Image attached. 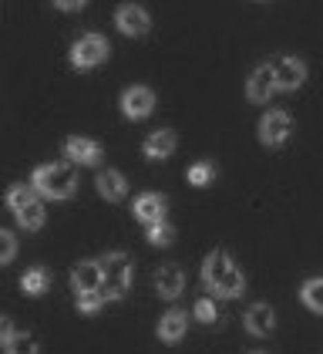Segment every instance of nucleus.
<instances>
[{"instance_id": "1", "label": "nucleus", "mask_w": 323, "mask_h": 354, "mask_svg": "<svg viewBox=\"0 0 323 354\" xmlns=\"http://www.w3.org/2000/svg\"><path fill=\"white\" fill-rule=\"evenodd\" d=\"M202 283L213 290L215 297H239L246 290L242 270L233 263L229 253H209L202 263Z\"/></svg>"}, {"instance_id": "2", "label": "nucleus", "mask_w": 323, "mask_h": 354, "mask_svg": "<svg viewBox=\"0 0 323 354\" xmlns=\"http://www.w3.org/2000/svg\"><path fill=\"white\" fill-rule=\"evenodd\" d=\"M34 189L48 199H68L78 189V176L75 162H48L34 172Z\"/></svg>"}, {"instance_id": "3", "label": "nucleus", "mask_w": 323, "mask_h": 354, "mask_svg": "<svg viewBox=\"0 0 323 354\" xmlns=\"http://www.w3.org/2000/svg\"><path fill=\"white\" fill-rule=\"evenodd\" d=\"M7 206H10V213L17 216V223L24 226L27 233L44 226V203H41V196H37L34 186H10Z\"/></svg>"}, {"instance_id": "4", "label": "nucleus", "mask_w": 323, "mask_h": 354, "mask_svg": "<svg viewBox=\"0 0 323 354\" xmlns=\"http://www.w3.org/2000/svg\"><path fill=\"white\" fill-rule=\"evenodd\" d=\"M101 294L105 300H121L128 294V283H132V257L128 253H108L101 260Z\"/></svg>"}, {"instance_id": "5", "label": "nucleus", "mask_w": 323, "mask_h": 354, "mask_svg": "<svg viewBox=\"0 0 323 354\" xmlns=\"http://www.w3.org/2000/svg\"><path fill=\"white\" fill-rule=\"evenodd\" d=\"M108 57V41L101 34H81L71 44V64L75 68H95Z\"/></svg>"}, {"instance_id": "6", "label": "nucleus", "mask_w": 323, "mask_h": 354, "mask_svg": "<svg viewBox=\"0 0 323 354\" xmlns=\"http://www.w3.org/2000/svg\"><path fill=\"white\" fill-rule=\"evenodd\" d=\"M269 68H273V78H276V88H283V91H293L303 84L306 78V64L300 61V57H290V55H276L269 61Z\"/></svg>"}, {"instance_id": "7", "label": "nucleus", "mask_w": 323, "mask_h": 354, "mask_svg": "<svg viewBox=\"0 0 323 354\" xmlns=\"http://www.w3.org/2000/svg\"><path fill=\"white\" fill-rule=\"evenodd\" d=\"M290 136H293V118L286 111H266L263 115V122H260L263 145H283V142H290Z\"/></svg>"}, {"instance_id": "8", "label": "nucleus", "mask_w": 323, "mask_h": 354, "mask_svg": "<svg viewBox=\"0 0 323 354\" xmlns=\"http://www.w3.org/2000/svg\"><path fill=\"white\" fill-rule=\"evenodd\" d=\"M115 24H118L121 34H128V37H141V34L152 30V17H148V10L138 7V3H121L118 14H115Z\"/></svg>"}, {"instance_id": "9", "label": "nucleus", "mask_w": 323, "mask_h": 354, "mask_svg": "<svg viewBox=\"0 0 323 354\" xmlns=\"http://www.w3.org/2000/svg\"><path fill=\"white\" fill-rule=\"evenodd\" d=\"M121 111H125L128 118H148V115L155 111V95H152V88H145V84L125 88V95H121Z\"/></svg>"}, {"instance_id": "10", "label": "nucleus", "mask_w": 323, "mask_h": 354, "mask_svg": "<svg viewBox=\"0 0 323 354\" xmlns=\"http://www.w3.org/2000/svg\"><path fill=\"white\" fill-rule=\"evenodd\" d=\"M64 152H68V162H75V165H98L101 162V145L91 142V138L71 136L64 142Z\"/></svg>"}, {"instance_id": "11", "label": "nucleus", "mask_w": 323, "mask_h": 354, "mask_svg": "<svg viewBox=\"0 0 323 354\" xmlns=\"http://www.w3.org/2000/svg\"><path fill=\"white\" fill-rule=\"evenodd\" d=\"M168 213V203H165V196L162 192H141L138 199H135V216L141 219V223H162Z\"/></svg>"}, {"instance_id": "12", "label": "nucleus", "mask_w": 323, "mask_h": 354, "mask_svg": "<svg viewBox=\"0 0 323 354\" xmlns=\"http://www.w3.org/2000/svg\"><path fill=\"white\" fill-rule=\"evenodd\" d=\"M101 280H105V273H101V263H95V260H84V263H78L71 270V287L78 294H84V290H101Z\"/></svg>"}, {"instance_id": "13", "label": "nucleus", "mask_w": 323, "mask_h": 354, "mask_svg": "<svg viewBox=\"0 0 323 354\" xmlns=\"http://www.w3.org/2000/svg\"><path fill=\"white\" fill-rule=\"evenodd\" d=\"M273 91H276V78H273V68H269V64L256 68V71L249 75V82H246V95H249V102H266Z\"/></svg>"}, {"instance_id": "14", "label": "nucleus", "mask_w": 323, "mask_h": 354, "mask_svg": "<svg viewBox=\"0 0 323 354\" xmlns=\"http://www.w3.org/2000/svg\"><path fill=\"white\" fill-rule=\"evenodd\" d=\"M182 287H186V277H182L179 267H162V270L155 273V290H159L165 300H175L182 294Z\"/></svg>"}, {"instance_id": "15", "label": "nucleus", "mask_w": 323, "mask_h": 354, "mask_svg": "<svg viewBox=\"0 0 323 354\" xmlns=\"http://www.w3.org/2000/svg\"><path fill=\"white\" fill-rule=\"evenodd\" d=\"M273 324H276V317H273V307L269 304H253L249 310H246V330L249 334H269L273 330Z\"/></svg>"}, {"instance_id": "16", "label": "nucleus", "mask_w": 323, "mask_h": 354, "mask_svg": "<svg viewBox=\"0 0 323 354\" xmlns=\"http://www.w3.org/2000/svg\"><path fill=\"white\" fill-rule=\"evenodd\" d=\"M175 132H168V129H162V132H152V136L145 138V156L148 159H168L172 152H175Z\"/></svg>"}, {"instance_id": "17", "label": "nucleus", "mask_w": 323, "mask_h": 354, "mask_svg": "<svg viewBox=\"0 0 323 354\" xmlns=\"http://www.w3.org/2000/svg\"><path fill=\"white\" fill-rule=\"evenodd\" d=\"M98 192L111 199V203H118V199H125L128 196V183H125V176L121 172H115V169H108L98 176Z\"/></svg>"}, {"instance_id": "18", "label": "nucleus", "mask_w": 323, "mask_h": 354, "mask_svg": "<svg viewBox=\"0 0 323 354\" xmlns=\"http://www.w3.org/2000/svg\"><path fill=\"white\" fill-rule=\"evenodd\" d=\"M182 334H186V314L182 310H168L159 321V337L165 344H175V341H182Z\"/></svg>"}, {"instance_id": "19", "label": "nucleus", "mask_w": 323, "mask_h": 354, "mask_svg": "<svg viewBox=\"0 0 323 354\" xmlns=\"http://www.w3.org/2000/svg\"><path fill=\"white\" fill-rule=\"evenodd\" d=\"M21 287H24V294L37 297V294H44V290L51 287V273L44 270V267H30V270L21 277Z\"/></svg>"}, {"instance_id": "20", "label": "nucleus", "mask_w": 323, "mask_h": 354, "mask_svg": "<svg viewBox=\"0 0 323 354\" xmlns=\"http://www.w3.org/2000/svg\"><path fill=\"white\" fill-rule=\"evenodd\" d=\"M300 294H303V304H306L310 310L323 314V277H313V280H306Z\"/></svg>"}, {"instance_id": "21", "label": "nucleus", "mask_w": 323, "mask_h": 354, "mask_svg": "<svg viewBox=\"0 0 323 354\" xmlns=\"http://www.w3.org/2000/svg\"><path fill=\"white\" fill-rule=\"evenodd\" d=\"M172 240H175V230H172V226H168L165 219L148 226V243H152V246H168Z\"/></svg>"}, {"instance_id": "22", "label": "nucleus", "mask_w": 323, "mask_h": 354, "mask_svg": "<svg viewBox=\"0 0 323 354\" xmlns=\"http://www.w3.org/2000/svg\"><path fill=\"white\" fill-rule=\"evenodd\" d=\"M3 348H7V354H37V341L30 334H14Z\"/></svg>"}, {"instance_id": "23", "label": "nucleus", "mask_w": 323, "mask_h": 354, "mask_svg": "<svg viewBox=\"0 0 323 354\" xmlns=\"http://www.w3.org/2000/svg\"><path fill=\"white\" fill-rule=\"evenodd\" d=\"M101 304H105V294H101V290H84V294H78V310L81 314H95Z\"/></svg>"}, {"instance_id": "24", "label": "nucleus", "mask_w": 323, "mask_h": 354, "mask_svg": "<svg viewBox=\"0 0 323 354\" xmlns=\"http://www.w3.org/2000/svg\"><path fill=\"white\" fill-rule=\"evenodd\" d=\"M213 176H215L213 162H199L188 169V183H192V186H206V183H213Z\"/></svg>"}, {"instance_id": "25", "label": "nucleus", "mask_w": 323, "mask_h": 354, "mask_svg": "<svg viewBox=\"0 0 323 354\" xmlns=\"http://www.w3.org/2000/svg\"><path fill=\"white\" fill-rule=\"evenodd\" d=\"M14 253H17V240H14V233L0 230V267H3V263H10V260H14Z\"/></svg>"}, {"instance_id": "26", "label": "nucleus", "mask_w": 323, "mask_h": 354, "mask_svg": "<svg viewBox=\"0 0 323 354\" xmlns=\"http://www.w3.org/2000/svg\"><path fill=\"white\" fill-rule=\"evenodd\" d=\"M195 317H199L202 324H213L215 317H219V307H215V300H199V304H195Z\"/></svg>"}, {"instance_id": "27", "label": "nucleus", "mask_w": 323, "mask_h": 354, "mask_svg": "<svg viewBox=\"0 0 323 354\" xmlns=\"http://www.w3.org/2000/svg\"><path fill=\"white\" fill-rule=\"evenodd\" d=\"M14 334H17V330H14V324H10V317H3V314H0V344H7Z\"/></svg>"}, {"instance_id": "28", "label": "nucleus", "mask_w": 323, "mask_h": 354, "mask_svg": "<svg viewBox=\"0 0 323 354\" xmlns=\"http://www.w3.org/2000/svg\"><path fill=\"white\" fill-rule=\"evenodd\" d=\"M54 3H57L61 10H81V7H84L88 0H54Z\"/></svg>"}, {"instance_id": "29", "label": "nucleus", "mask_w": 323, "mask_h": 354, "mask_svg": "<svg viewBox=\"0 0 323 354\" xmlns=\"http://www.w3.org/2000/svg\"><path fill=\"white\" fill-rule=\"evenodd\" d=\"M256 354H263V351H256Z\"/></svg>"}]
</instances>
